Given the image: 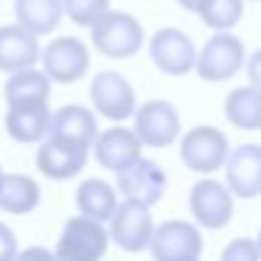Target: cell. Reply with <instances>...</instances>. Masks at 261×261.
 <instances>
[{
    "label": "cell",
    "mask_w": 261,
    "mask_h": 261,
    "mask_svg": "<svg viewBox=\"0 0 261 261\" xmlns=\"http://www.w3.org/2000/svg\"><path fill=\"white\" fill-rule=\"evenodd\" d=\"M255 244H258V253H261V230H258V242H255Z\"/></svg>",
    "instance_id": "1f68e13d"
},
{
    "label": "cell",
    "mask_w": 261,
    "mask_h": 261,
    "mask_svg": "<svg viewBox=\"0 0 261 261\" xmlns=\"http://www.w3.org/2000/svg\"><path fill=\"white\" fill-rule=\"evenodd\" d=\"M98 135V124H96V113L90 107L82 104H65V107L51 113V129L48 138H59V141H70L79 146H93Z\"/></svg>",
    "instance_id": "2e32d148"
},
{
    "label": "cell",
    "mask_w": 261,
    "mask_h": 261,
    "mask_svg": "<svg viewBox=\"0 0 261 261\" xmlns=\"http://www.w3.org/2000/svg\"><path fill=\"white\" fill-rule=\"evenodd\" d=\"M3 96H6L9 107H17V104H48L51 79L37 68L17 70V73H9L6 85H3Z\"/></svg>",
    "instance_id": "44dd1931"
},
{
    "label": "cell",
    "mask_w": 261,
    "mask_h": 261,
    "mask_svg": "<svg viewBox=\"0 0 261 261\" xmlns=\"http://www.w3.org/2000/svg\"><path fill=\"white\" fill-rule=\"evenodd\" d=\"M188 208H191L197 225L208 227V230H219L233 216V194L227 191V186L216 180H199L188 194Z\"/></svg>",
    "instance_id": "8fae6325"
},
{
    "label": "cell",
    "mask_w": 261,
    "mask_h": 261,
    "mask_svg": "<svg viewBox=\"0 0 261 261\" xmlns=\"http://www.w3.org/2000/svg\"><path fill=\"white\" fill-rule=\"evenodd\" d=\"M177 3H180V6L186 9V12H199L205 0H177Z\"/></svg>",
    "instance_id": "f546056e"
},
{
    "label": "cell",
    "mask_w": 261,
    "mask_h": 261,
    "mask_svg": "<svg viewBox=\"0 0 261 261\" xmlns=\"http://www.w3.org/2000/svg\"><path fill=\"white\" fill-rule=\"evenodd\" d=\"M199 17L214 31H230L244 14V0H205L199 9Z\"/></svg>",
    "instance_id": "cb8c5ba5"
},
{
    "label": "cell",
    "mask_w": 261,
    "mask_h": 261,
    "mask_svg": "<svg viewBox=\"0 0 261 261\" xmlns=\"http://www.w3.org/2000/svg\"><path fill=\"white\" fill-rule=\"evenodd\" d=\"M230 154L227 135L216 126H194L180 141V158L197 174H214L225 166Z\"/></svg>",
    "instance_id": "277c9868"
},
{
    "label": "cell",
    "mask_w": 261,
    "mask_h": 261,
    "mask_svg": "<svg viewBox=\"0 0 261 261\" xmlns=\"http://www.w3.org/2000/svg\"><path fill=\"white\" fill-rule=\"evenodd\" d=\"M62 0H14V20L20 29L34 34L37 40L54 34L62 23Z\"/></svg>",
    "instance_id": "d6986e66"
},
{
    "label": "cell",
    "mask_w": 261,
    "mask_h": 261,
    "mask_svg": "<svg viewBox=\"0 0 261 261\" xmlns=\"http://www.w3.org/2000/svg\"><path fill=\"white\" fill-rule=\"evenodd\" d=\"M166 261H199V258H166Z\"/></svg>",
    "instance_id": "4dcf8cb0"
},
{
    "label": "cell",
    "mask_w": 261,
    "mask_h": 261,
    "mask_svg": "<svg viewBox=\"0 0 261 261\" xmlns=\"http://www.w3.org/2000/svg\"><path fill=\"white\" fill-rule=\"evenodd\" d=\"M154 261L166 258H199L202 255V236L199 227L186 219H169L152 230V242H149Z\"/></svg>",
    "instance_id": "30bf717a"
},
{
    "label": "cell",
    "mask_w": 261,
    "mask_h": 261,
    "mask_svg": "<svg viewBox=\"0 0 261 261\" xmlns=\"http://www.w3.org/2000/svg\"><path fill=\"white\" fill-rule=\"evenodd\" d=\"M149 57L154 68L166 76H186L194 70L197 62V45L182 29H160L149 40Z\"/></svg>",
    "instance_id": "ba28073f"
},
{
    "label": "cell",
    "mask_w": 261,
    "mask_h": 261,
    "mask_svg": "<svg viewBox=\"0 0 261 261\" xmlns=\"http://www.w3.org/2000/svg\"><path fill=\"white\" fill-rule=\"evenodd\" d=\"M135 135L141 141V146L152 149H166L180 138V113L171 101L163 98H152V101L141 104L135 110Z\"/></svg>",
    "instance_id": "52a82bcc"
},
{
    "label": "cell",
    "mask_w": 261,
    "mask_h": 261,
    "mask_svg": "<svg viewBox=\"0 0 261 261\" xmlns=\"http://www.w3.org/2000/svg\"><path fill=\"white\" fill-rule=\"evenodd\" d=\"M14 261H57L51 250L45 247H29V250H20Z\"/></svg>",
    "instance_id": "f1b7e54d"
},
{
    "label": "cell",
    "mask_w": 261,
    "mask_h": 261,
    "mask_svg": "<svg viewBox=\"0 0 261 261\" xmlns=\"http://www.w3.org/2000/svg\"><path fill=\"white\" fill-rule=\"evenodd\" d=\"M40 40L29 34L25 29L14 25H0V70L3 73H17V70L34 68L40 62Z\"/></svg>",
    "instance_id": "e0dca14e"
},
{
    "label": "cell",
    "mask_w": 261,
    "mask_h": 261,
    "mask_svg": "<svg viewBox=\"0 0 261 261\" xmlns=\"http://www.w3.org/2000/svg\"><path fill=\"white\" fill-rule=\"evenodd\" d=\"M40 186L29 174H3L0 182V211L14 216H25L40 205Z\"/></svg>",
    "instance_id": "7402d4cb"
},
{
    "label": "cell",
    "mask_w": 261,
    "mask_h": 261,
    "mask_svg": "<svg viewBox=\"0 0 261 261\" xmlns=\"http://www.w3.org/2000/svg\"><path fill=\"white\" fill-rule=\"evenodd\" d=\"M90 101L93 110L98 115H104L107 121H121L132 118L138 110V98H135V87L129 85V79L115 70H101L93 76L90 82Z\"/></svg>",
    "instance_id": "8992f818"
},
{
    "label": "cell",
    "mask_w": 261,
    "mask_h": 261,
    "mask_svg": "<svg viewBox=\"0 0 261 261\" xmlns=\"http://www.w3.org/2000/svg\"><path fill=\"white\" fill-rule=\"evenodd\" d=\"M62 12L76 25L90 29L104 12H110V0H62Z\"/></svg>",
    "instance_id": "d4e9b609"
},
{
    "label": "cell",
    "mask_w": 261,
    "mask_h": 261,
    "mask_svg": "<svg viewBox=\"0 0 261 261\" xmlns=\"http://www.w3.org/2000/svg\"><path fill=\"white\" fill-rule=\"evenodd\" d=\"M76 208H79V216H87V219H96L104 225L113 219L115 208H118V191L110 182L90 177L76 188Z\"/></svg>",
    "instance_id": "ffe728a7"
},
{
    "label": "cell",
    "mask_w": 261,
    "mask_h": 261,
    "mask_svg": "<svg viewBox=\"0 0 261 261\" xmlns=\"http://www.w3.org/2000/svg\"><path fill=\"white\" fill-rule=\"evenodd\" d=\"M110 247V233L101 222L87 216H70L62 227L54 258L57 261H101Z\"/></svg>",
    "instance_id": "7a4b0ae2"
},
{
    "label": "cell",
    "mask_w": 261,
    "mask_h": 261,
    "mask_svg": "<svg viewBox=\"0 0 261 261\" xmlns=\"http://www.w3.org/2000/svg\"><path fill=\"white\" fill-rule=\"evenodd\" d=\"M227 191L242 199L261 194V143H242L225 160Z\"/></svg>",
    "instance_id": "9a60e30c"
},
{
    "label": "cell",
    "mask_w": 261,
    "mask_h": 261,
    "mask_svg": "<svg viewBox=\"0 0 261 261\" xmlns=\"http://www.w3.org/2000/svg\"><path fill=\"white\" fill-rule=\"evenodd\" d=\"M225 118L236 129L255 132L261 129V90L255 87H236L225 98Z\"/></svg>",
    "instance_id": "603a6c76"
},
{
    "label": "cell",
    "mask_w": 261,
    "mask_h": 261,
    "mask_svg": "<svg viewBox=\"0 0 261 261\" xmlns=\"http://www.w3.org/2000/svg\"><path fill=\"white\" fill-rule=\"evenodd\" d=\"M90 42L96 45L98 54L110 59H129L143 48L146 34L135 14L110 9L90 25Z\"/></svg>",
    "instance_id": "6da1fadb"
},
{
    "label": "cell",
    "mask_w": 261,
    "mask_h": 261,
    "mask_svg": "<svg viewBox=\"0 0 261 261\" xmlns=\"http://www.w3.org/2000/svg\"><path fill=\"white\" fill-rule=\"evenodd\" d=\"M17 253H20V247H17V236H14V230L0 222V261H14Z\"/></svg>",
    "instance_id": "4316f807"
},
{
    "label": "cell",
    "mask_w": 261,
    "mask_h": 261,
    "mask_svg": "<svg viewBox=\"0 0 261 261\" xmlns=\"http://www.w3.org/2000/svg\"><path fill=\"white\" fill-rule=\"evenodd\" d=\"M3 174H6V171H3V169H0V182H3Z\"/></svg>",
    "instance_id": "d6a6232c"
},
{
    "label": "cell",
    "mask_w": 261,
    "mask_h": 261,
    "mask_svg": "<svg viewBox=\"0 0 261 261\" xmlns=\"http://www.w3.org/2000/svg\"><path fill=\"white\" fill-rule=\"evenodd\" d=\"M42 73L57 85H73L90 70V48L76 37H57L40 51Z\"/></svg>",
    "instance_id": "5b68a950"
},
{
    "label": "cell",
    "mask_w": 261,
    "mask_h": 261,
    "mask_svg": "<svg viewBox=\"0 0 261 261\" xmlns=\"http://www.w3.org/2000/svg\"><path fill=\"white\" fill-rule=\"evenodd\" d=\"M247 79H250V87H255V90H261V48L258 51H253L250 54V59H247Z\"/></svg>",
    "instance_id": "83f0119b"
},
{
    "label": "cell",
    "mask_w": 261,
    "mask_h": 261,
    "mask_svg": "<svg viewBox=\"0 0 261 261\" xmlns=\"http://www.w3.org/2000/svg\"><path fill=\"white\" fill-rule=\"evenodd\" d=\"M152 230H154V222H152V214H149L146 205L124 199L115 208L107 233L121 250H126V253H143V250H149Z\"/></svg>",
    "instance_id": "9c48e42d"
},
{
    "label": "cell",
    "mask_w": 261,
    "mask_h": 261,
    "mask_svg": "<svg viewBox=\"0 0 261 261\" xmlns=\"http://www.w3.org/2000/svg\"><path fill=\"white\" fill-rule=\"evenodd\" d=\"M90 149H93L96 163L107 171H115V174H121V171L129 169L135 160L143 158L141 141H138V135L132 129H126V126H110V129L98 132Z\"/></svg>",
    "instance_id": "7c38bea8"
},
{
    "label": "cell",
    "mask_w": 261,
    "mask_h": 261,
    "mask_svg": "<svg viewBox=\"0 0 261 261\" xmlns=\"http://www.w3.org/2000/svg\"><path fill=\"white\" fill-rule=\"evenodd\" d=\"M219 261H261L258 244L253 239H233L225 250H222Z\"/></svg>",
    "instance_id": "484cf974"
},
{
    "label": "cell",
    "mask_w": 261,
    "mask_h": 261,
    "mask_svg": "<svg viewBox=\"0 0 261 261\" xmlns=\"http://www.w3.org/2000/svg\"><path fill=\"white\" fill-rule=\"evenodd\" d=\"M166 171L160 169L154 160H135L129 169H124L118 174V191L124 194V199H132V202H141L146 208L158 205L166 194Z\"/></svg>",
    "instance_id": "4fadbf2b"
},
{
    "label": "cell",
    "mask_w": 261,
    "mask_h": 261,
    "mask_svg": "<svg viewBox=\"0 0 261 261\" xmlns=\"http://www.w3.org/2000/svg\"><path fill=\"white\" fill-rule=\"evenodd\" d=\"M90 149L59 138H45L37 149V169L48 180H70L87 166Z\"/></svg>",
    "instance_id": "5bb4252c"
},
{
    "label": "cell",
    "mask_w": 261,
    "mask_h": 261,
    "mask_svg": "<svg viewBox=\"0 0 261 261\" xmlns=\"http://www.w3.org/2000/svg\"><path fill=\"white\" fill-rule=\"evenodd\" d=\"M244 68V42L230 31H216L202 51H197L194 70L202 82H227Z\"/></svg>",
    "instance_id": "3957f363"
},
{
    "label": "cell",
    "mask_w": 261,
    "mask_h": 261,
    "mask_svg": "<svg viewBox=\"0 0 261 261\" xmlns=\"http://www.w3.org/2000/svg\"><path fill=\"white\" fill-rule=\"evenodd\" d=\"M51 129L48 104H17L6 113V132L17 143H42Z\"/></svg>",
    "instance_id": "ac0fdd59"
}]
</instances>
